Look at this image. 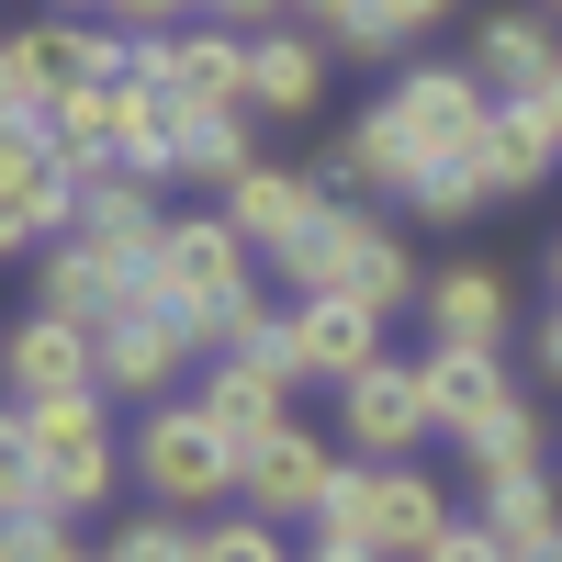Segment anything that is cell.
<instances>
[{
    "mask_svg": "<svg viewBox=\"0 0 562 562\" xmlns=\"http://www.w3.org/2000/svg\"><path fill=\"white\" fill-rule=\"evenodd\" d=\"M281 281H293V304H371V315H405V293H428L405 259V225L383 203H326V225L304 248H281Z\"/></svg>",
    "mask_w": 562,
    "mask_h": 562,
    "instance_id": "obj_1",
    "label": "cell"
},
{
    "mask_svg": "<svg viewBox=\"0 0 562 562\" xmlns=\"http://www.w3.org/2000/svg\"><path fill=\"white\" fill-rule=\"evenodd\" d=\"M248 293H259V281H248V237L225 225V203L169 214V237H158V259H147V304L192 326V349H203V360L225 349V315H237Z\"/></svg>",
    "mask_w": 562,
    "mask_h": 562,
    "instance_id": "obj_2",
    "label": "cell"
},
{
    "mask_svg": "<svg viewBox=\"0 0 562 562\" xmlns=\"http://www.w3.org/2000/svg\"><path fill=\"white\" fill-rule=\"evenodd\" d=\"M338 540H371L383 562H428L450 540V495L416 473V461H338V495H326V518Z\"/></svg>",
    "mask_w": 562,
    "mask_h": 562,
    "instance_id": "obj_3",
    "label": "cell"
},
{
    "mask_svg": "<svg viewBox=\"0 0 562 562\" xmlns=\"http://www.w3.org/2000/svg\"><path fill=\"white\" fill-rule=\"evenodd\" d=\"M248 473V450L214 428L203 405H158L147 428H135V484L158 495V518H203V506H225Z\"/></svg>",
    "mask_w": 562,
    "mask_h": 562,
    "instance_id": "obj_4",
    "label": "cell"
},
{
    "mask_svg": "<svg viewBox=\"0 0 562 562\" xmlns=\"http://www.w3.org/2000/svg\"><path fill=\"white\" fill-rule=\"evenodd\" d=\"M135 79L158 90L180 124H214V113H248V34L225 23H180V34H147Z\"/></svg>",
    "mask_w": 562,
    "mask_h": 562,
    "instance_id": "obj_5",
    "label": "cell"
},
{
    "mask_svg": "<svg viewBox=\"0 0 562 562\" xmlns=\"http://www.w3.org/2000/svg\"><path fill=\"white\" fill-rule=\"evenodd\" d=\"M34 416V450H45V506L79 518V506L113 495V428H102V394H57V405H23Z\"/></svg>",
    "mask_w": 562,
    "mask_h": 562,
    "instance_id": "obj_6",
    "label": "cell"
},
{
    "mask_svg": "<svg viewBox=\"0 0 562 562\" xmlns=\"http://www.w3.org/2000/svg\"><path fill=\"white\" fill-rule=\"evenodd\" d=\"M428 428H439V416H428V371H416V360H371L360 383H338V439L360 461H405Z\"/></svg>",
    "mask_w": 562,
    "mask_h": 562,
    "instance_id": "obj_7",
    "label": "cell"
},
{
    "mask_svg": "<svg viewBox=\"0 0 562 562\" xmlns=\"http://www.w3.org/2000/svg\"><path fill=\"white\" fill-rule=\"evenodd\" d=\"M428 371V416L473 450L484 428H506V416H529V394H518V371H506V349H428L416 360Z\"/></svg>",
    "mask_w": 562,
    "mask_h": 562,
    "instance_id": "obj_8",
    "label": "cell"
},
{
    "mask_svg": "<svg viewBox=\"0 0 562 562\" xmlns=\"http://www.w3.org/2000/svg\"><path fill=\"white\" fill-rule=\"evenodd\" d=\"M135 304H147V270H124V259L79 248V237H57L45 270H34V315H68V326H90V338H102L113 315H135Z\"/></svg>",
    "mask_w": 562,
    "mask_h": 562,
    "instance_id": "obj_9",
    "label": "cell"
},
{
    "mask_svg": "<svg viewBox=\"0 0 562 562\" xmlns=\"http://www.w3.org/2000/svg\"><path fill=\"white\" fill-rule=\"evenodd\" d=\"M237 495H248V518H326V495H338V450H326L315 428H281V439H259L248 450V473H237Z\"/></svg>",
    "mask_w": 562,
    "mask_h": 562,
    "instance_id": "obj_10",
    "label": "cell"
},
{
    "mask_svg": "<svg viewBox=\"0 0 562 562\" xmlns=\"http://www.w3.org/2000/svg\"><path fill=\"white\" fill-rule=\"evenodd\" d=\"M0 371H12V405H57V394H102V338L68 315H23L12 349H0Z\"/></svg>",
    "mask_w": 562,
    "mask_h": 562,
    "instance_id": "obj_11",
    "label": "cell"
},
{
    "mask_svg": "<svg viewBox=\"0 0 562 562\" xmlns=\"http://www.w3.org/2000/svg\"><path fill=\"white\" fill-rule=\"evenodd\" d=\"M326 203H338V192H326V169H270V158H259L237 192H225V225H237L248 248L281 259V248H304L315 225H326Z\"/></svg>",
    "mask_w": 562,
    "mask_h": 562,
    "instance_id": "obj_12",
    "label": "cell"
},
{
    "mask_svg": "<svg viewBox=\"0 0 562 562\" xmlns=\"http://www.w3.org/2000/svg\"><path fill=\"white\" fill-rule=\"evenodd\" d=\"M79 248H102L124 270H147L158 237H169V214H158V180H135V169H90L79 180V225H68Z\"/></svg>",
    "mask_w": 562,
    "mask_h": 562,
    "instance_id": "obj_13",
    "label": "cell"
},
{
    "mask_svg": "<svg viewBox=\"0 0 562 562\" xmlns=\"http://www.w3.org/2000/svg\"><path fill=\"white\" fill-rule=\"evenodd\" d=\"M180 360H192V326L180 315H158V304H135V315H113L102 326V394H169L180 383Z\"/></svg>",
    "mask_w": 562,
    "mask_h": 562,
    "instance_id": "obj_14",
    "label": "cell"
},
{
    "mask_svg": "<svg viewBox=\"0 0 562 562\" xmlns=\"http://www.w3.org/2000/svg\"><path fill=\"white\" fill-rule=\"evenodd\" d=\"M326 102V45H315V23H270V34H248V113H315Z\"/></svg>",
    "mask_w": 562,
    "mask_h": 562,
    "instance_id": "obj_15",
    "label": "cell"
},
{
    "mask_svg": "<svg viewBox=\"0 0 562 562\" xmlns=\"http://www.w3.org/2000/svg\"><path fill=\"white\" fill-rule=\"evenodd\" d=\"M562 68V45H551V12L529 0V12H484L473 23V79L495 90V102H529V90Z\"/></svg>",
    "mask_w": 562,
    "mask_h": 562,
    "instance_id": "obj_16",
    "label": "cell"
},
{
    "mask_svg": "<svg viewBox=\"0 0 562 562\" xmlns=\"http://www.w3.org/2000/svg\"><path fill=\"white\" fill-rule=\"evenodd\" d=\"M192 405H203L237 450H259V439L293 428V383H281V371H259V360H203V394H192Z\"/></svg>",
    "mask_w": 562,
    "mask_h": 562,
    "instance_id": "obj_17",
    "label": "cell"
},
{
    "mask_svg": "<svg viewBox=\"0 0 562 562\" xmlns=\"http://www.w3.org/2000/svg\"><path fill=\"white\" fill-rule=\"evenodd\" d=\"M428 326H439V349H506V315H518V293H506V270H484V259H461V270H439L428 293Z\"/></svg>",
    "mask_w": 562,
    "mask_h": 562,
    "instance_id": "obj_18",
    "label": "cell"
},
{
    "mask_svg": "<svg viewBox=\"0 0 562 562\" xmlns=\"http://www.w3.org/2000/svg\"><path fill=\"white\" fill-rule=\"evenodd\" d=\"M0 203H12L34 237H68L79 225V169L45 147V135H0Z\"/></svg>",
    "mask_w": 562,
    "mask_h": 562,
    "instance_id": "obj_19",
    "label": "cell"
},
{
    "mask_svg": "<svg viewBox=\"0 0 562 562\" xmlns=\"http://www.w3.org/2000/svg\"><path fill=\"white\" fill-rule=\"evenodd\" d=\"M293 338H304V383H360L383 360V315L326 293V304H293Z\"/></svg>",
    "mask_w": 562,
    "mask_h": 562,
    "instance_id": "obj_20",
    "label": "cell"
},
{
    "mask_svg": "<svg viewBox=\"0 0 562 562\" xmlns=\"http://www.w3.org/2000/svg\"><path fill=\"white\" fill-rule=\"evenodd\" d=\"M57 90H68V68H57V34H45V23L0 34V135H45Z\"/></svg>",
    "mask_w": 562,
    "mask_h": 562,
    "instance_id": "obj_21",
    "label": "cell"
},
{
    "mask_svg": "<svg viewBox=\"0 0 562 562\" xmlns=\"http://www.w3.org/2000/svg\"><path fill=\"white\" fill-rule=\"evenodd\" d=\"M113 135H124V79H68L57 113H45V147L90 180V169H113Z\"/></svg>",
    "mask_w": 562,
    "mask_h": 562,
    "instance_id": "obj_22",
    "label": "cell"
},
{
    "mask_svg": "<svg viewBox=\"0 0 562 562\" xmlns=\"http://www.w3.org/2000/svg\"><path fill=\"white\" fill-rule=\"evenodd\" d=\"M473 169H484V192H495V203H518V192H540V180H551V135L529 124V102H495Z\"/></svg>",
    "mask_w": 562,
    "mask_h": 562,
    "instance_id": "obj_23",
    "label": "cell"
},
{
    "mask_svg": "<svg viewBox=\"0 0 562 562\" xmlns=\"http://www.w3.org/2000/svg\"><path fill=\"white\" fill-rule=\"evenodd\" d=\"M113 169H135V180H180V113L158 102L147 79H124V135H113Z\"/></svg>",
    "mask_w": 562,
    "mask_h": 562,
    "instance_id": "obj_24",
    "label": "cell"
},
{
    "mask_svg": "<svg viewBox=\"0 0 562 562\" xmlns=\"http://www.w3.org/2000/svg\"><path fill=\"white\" fill-rule=\"evenodd\" d=\"M248 169H259V135H248V113H214V124H180V180H203L214 203L237 192Z\"/></svg>",
    "mask_w": 562,
    "mask_h": 562,
    "instance_id": "obj_25",
    "label": "cell"
},
{
    "mask_svg": "<svg viewBox=\"0 0 562 562\" xmlns=\"http://www.w3.org/2000/svg\"><path fill=\"white\" fill-rule=\"evenodd\" d=\"M214 360H259V371H281V383H304V338H293V304H237L225 315V349Z\"/></svg>",
    "mask_w": 562,
    "mask_h": 562,
    "instance_id": "obj_26",
    "label": "cell"
},
{
    "mask_svg": "<svg viewBox=\"0 0 562 562\" xmlns=\"http://www.w3.org/2000/svg\"><path fill=\"white\" fill-rule=\"evenodd\" d=\"M0 518H57L45 506V450H34V416L0 405Z\"/></svg>",
    "mask_w": 562,
    "mask_h": 562,
    "instance_id": "obj_27",
    "label": "cell"
},
{
    "mask_svg": "<svg viewBox=\"0 0 562 562\" xmlns=\"http://www.w3.org/2000/svg\"><path fill=\"white\" fill-rule=\"evenodd\" d=\"M484 495V529L506 540V551H529V540H551L562 518H551V473H518V484H473Z\"/></svg>",
    "mask_w": 562,
    "mask_h": 562,
    "instance_id": "obj_28",
    "label": "cell"
},
{
    "mask_svg": "<svg viewBox=\"0 0 562 562\" xmlns=\"http://www.w3.org/2000/svg\"><path fill=\"white\" fill-rule=\"evenodd\" d=\"M45 34H57L68 79H135V57H147V34H113V23H45Z\"/></svg>",
    "mask_w": 562,
    "mask_h": 562,
    "instance_id": "obj_29",
    "label": "cell"
},
{
    "mask_svg": "<svg viewBox=\"0 0 562 562\" xmlns=\"http://www.w3.org/2000/svg\"><path fill=\"white\" fill-rule=\"evenodd\" d=\"M192 562H304L293 540H281L270 518H248V506H237V518H203V551Z\"/></svg>",
    "mask_w": 562,
    "mask_h": 562,
    "instance_id": "obj_30",
    "label": "cell"
},
{
    "mask_svg": "<svg viewBox=\"0 0 562 562\" xmlns=\"http://www.w3.org/2000/svg\"><path fill=\"white\" fill-rule=\"evenodd\" d=\"M203 551V518H124L102 562H192Z\"/></svg>",
    "mask_w": 562,
    "mask_h": 562,
    "instance_id": "obj_31",
    "label": "cell"
},
{
    "mask_svg": "<svg viewBox=\"0 0 562 562\" xmlns=\"http://www.w3.org/2000/svg\"><path fill=\"white\" fill-rule=\"evenodd\" d=\"M518 473H540V416H506L473 439V484H518Z\"/></svg>",
    "mask_w": 562,
    "mask_h": 562,
    "instance_id": "obj_32",
    "label": "cell"
},
{
    "mask_svg": "<svg viewBox=\"0 0 562 562\" xmlns=\"http://www.w3.org/2000/svg\"><path fill=\"white\" fill-rule=\"evenodd\" d=\"M495 192H484V169H439V180H416L405 192V214H428V225H461V214H484Z\"/></svg>",
    "mask_w": 562,
    "mask_h": 562,
    "instance_id": "obj_33",
    "label": "cell"
},
{
    "mask_svg": "<svg viewBox=\"0 0 562 562\" xmlns=\"http://www.w3.org/2000/svg\"><path fill=\"white\" fill-rule=\"evenodd\" d=\"M326 45H338V57H394L405 34H394V23H383V12L360 0V12H338V23H326Z\"/></svg>",
    "mask_w": 562,
    "mask_h": 562,
    "instance_id": "obj_34",
    "label": "cell"
},
{
    "mask_svg": "<svg viewBox=\"0 0 562 562\" xmlns=\"http://www.w3.org/2000/svg\"><path fill=\"white\" fill-rule=\"evenodd\" d=\"M57 518H0V562H57Z\"/></svg>",
    "mask_w": 562,
    "mask_h": 562,
    "instance_id": "obj_35",
    "label": "cell"
},
{
    "mask_svg": "<svg viewBox=\"0 0 562 562\" xmlns=\"http://www.w3.org/2000/svg\"><path fill=\"white\" fill-rule=\"evenodd\" d=\"M428 562H518V551H506V540H495L484 518H450V540H439Z\"/></svg>",
    "mask_w": 562,
    "mask_h": 562,
    "instance_id": "obj_36",
    "label": "cell"
},
{
    "mask_svg": "<svg viewBox=\"0 0 562 562\" xmlns=\"http://www.w3.org/2000/svg\"><path fill=\"white\" fill-rule=\"evenodd\" d=\"M192 12H203V23H225V34H270L293 0H192Z\"/></svg>",
    "mask_w": 562,
    "mask_h": 562,
    "instance_id": "obj_37",
    "label": "cell"
},
{
    "mask_svg": "<svg viewBox=\"0 0 562 562\" xmlns=\"http://www.w3.org/2000/svg\"><path fill=\"white\" fill-rule=\"evenodd\" d=\"M102 12H124V34H180L192 0H102Z\"/></svg>",
    "mask_w": 562,
    "mask_h": 562,
    "instance_id": "obj_38",
    "label": "cell"
},
{
    "mask_svg": "<svg viewBox=\"0 0 562 562\" xmlns=\"http://www.w3.org/2000/svg\"><path fill=\"white\" fill-rule=\"evenodd\" d=\"M371 12H383V23H394V34L416 45V34H428V23H450V0H371Z\"/></svg>",
    "mask_w": 562,
    "mask_h": 562,
    "instance_id": "obj_39",
    "label": "cell"
},
{
    "mask_svg": "<svg viewBox=\"0 0 562 562\" xmlns=\"http://www.w3.org/2000/svg\"><path fill=\"white\" fill-rule=\"evenodd\" d=\"M529 124H540V135H551V158H562V68H551V79H540V90H529Z\"/></svg>",
    "mask_w": 562,
    "mask_h": 562,
    "instance_id": "obj_40",
    "label": "cell"
},
{
    "mask_svg": "<svg viewBox=\"0 0 562 562\" xmlns=\"http://www.w3.org/2000/svg\"><path fill=\"white\" fill-rule=\"evenodd\" d=\"M304 562H383V551H371V540H338V529H315V551Z\"/></svg>",
    "mask_w": 562,
    "mask_h": 562,
    "instance_id": "obj_41",
    "label": "cell"
},
{
    "mask_svg": "<svg viewBox=\"0 0 562 562\" xmlns=\"http://www.w3.org/2000/svg\"><path fill=\"white\" fill-rule=\"evenodd\" d=\"M540 371L562 383V304H551V326H540Z\"/></svg>",
    "mask_w": 562,
    "mask_h": 562,
    "instance_id": "obj_42",
    "label": "cell"
},
{
    "mask_svg": "<svg viewBox=\"0 0 562 562\" xmlns=\"http://www.w3.org/2000/svg\"><path fill=\"white\" fill-rule=\"evenodd\" d=\"M293 12H304V23L326 34V23H338V12H360V0H293Z\"/></svg>",
    "mask_w": 562,
    "mask_h": 562,
    "instance_id": "obj_43",
    "label": "cell"
},
{
    "mask_svg": "<svg viewBox=\"0 0 562 562\" xmlns=\"http://www.w3.org/2000/svg\"><path fill=\"white\" fill-rule=\"evenodd\" d=\"M518 562H562V529H551V540H529V551H518Z\"/></svg>",
    "mask_w": 562,
    "mask_h": 562,
    "instance_id": "obj_44",
    "label": "cell"
},
{
    "mask_svg": "<svg viewBox=\"0 0 562 562\" xmlns=\"http://www.w3.org/2000/svg\"><path fill=\"white\" fill-rule=\"evenodd\" d=\"M551 304H562V248H551Z\"/></svg>",
    "mask_w": 562,
    "mask_h": 562,
    "instance_id": "obj_45",
    "label": "cell"
},
{
    "mask_svg": "<svg viewBox=\"0 0 562 562\" xmlns=\"http://www.w3.org/2000/svg\"><path fill=\"white\" fill-rule=\"evenodd\" d=\"M57 562H102V551H57Z\"/></svg>",
    "mask_w": 562,
    "mask_h": 562,
    "instance_id": "obj_46",
    "label": "cell"
},
{
    "mask_svg": "<svg viewBox=\"0 0 562 562\" xmlns=\"http://www.w3.org/2000/svg\"><path fill=\"white\" fill-rule=\"evenodd\" d=\"M540 12H551V23H562V0H540Z\"/></svg>",
    "mask_w": 562,
    "mask_h": 562,
    "instance_id": "obj_47",
    "label": "cell"
}]
</instances>
